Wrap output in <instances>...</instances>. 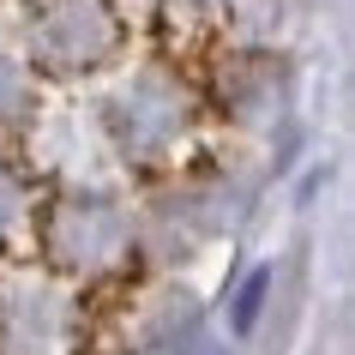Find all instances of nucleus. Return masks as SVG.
<instances>
[{"label": "nucleus", "instance_id": "nucleus-1", "mask_svg": "<svg viewBox=\"0 0 355 355\" xmlns=\"http://www.w3.org/2000/svg\"><path fill=\"white\" fill-rule=\"evenodd\" d=\"M31 253H42L37 265L78 283L85 295L109 289L139 265V205L109 181H55L42 187Z\"/></svg>", "mask_w": 355, "mask_h": 355}, {"label": "nucleus", "instance_id": "nucleus-6", "mask_svg": "<svg viewBox=\"0 0 355 355\" xmlns=\"http://www.w3.org/2000/svg\"><path fill=\"white\" fill-rule=\"evenodd\" d=\"M37 205H42V181L12 150H0V265L19 259L24 247H31V235H37Z\"/></svg>", "mask_w": 355, "mask_h": 355}, {"label": "nucleus", "instance_id": "nucleus-8", "mask_svg": "<svg viewBox=\"0 0 355 355\" xmlns=\"http://www.w3.org/2000/svg\"><path fill=\"white\" fill-rule=\"evenodd\" d=\"M168 12H187V19H211V12H223V0H157Z\"/></svg>", "mask_w": 355, "mask_h": 355}, {"label": "nucleus", "instance_id": "nucleus-5", "mask_svg": "<svg viewBox=\"0 0 355 355\" xmlns=\"http://www.w3.org/2000/svg\"><path fill=\"white\" fill-rule=\"evenodd\" d=\"M49 85H42L37 73H31V60L12 49V42H0V150L24 145L31 132H37V121L49 114Z\"/></svg>", "mask_w": 355, "mask_h": 355}, {"label": "nucleus", "instance_id": "nucleus-4", "mask_svg": "<svg viewBox=\"0 0 355 355\" xmlns=\"http://www.w3.org/2000/svg\"><path fill=\"white\" fill-rule=\"evenodd\" d=\"M91 301L49 265H6L0 271V355H85Z\"/></svg>", "mask_w": 355, "mask_h": 355}, {"label": "nucleus", "instance_id": "nucleus-7", "mask_svg": "<svg viewBox=\"0 0 355 355\" xmlns=\"http://www.w3.org/2000/svg\"><path fill=\"white\" fill-rule=\"evenodd\" d=\"M271 283H277L271 265H253V271L235 283V295H229V331H235V337L259 331V313H265V301H271Z\"/></svg>", "mask_w": 355, "mask_h": 355}, {"label": "nucleus", "instance_id": "nucleus-2", "mask_svg": "<svg viewBox=\"0 0 355 355\" xmlns=\"http://www.w3.org/2000/svg\"><path fill=\"white\" fill-rule=\"evenodd\" d=\"M96 145L127 168H175L187 157L193 132H199V96L175 67L163 60H139V67H114L103 96L91 103Z\"/></svg>", "mask_w": 355, "mask_h": 355}, {"label": "nucleus", "instance_id": "nucleus-3", "mask_svg": "<svg viewBox=\"0 0 355 355\" xmlns=\"http://www.w3.org/2000/svg\"><path fill=\"white\" fill-rule=\"evenodd\" d=\"M132 37V12L121 0H24L19 49L42 85H73L121 67Z\"/></svg>", "mask_w": 355, "mask_h": 355}]
</instances>
